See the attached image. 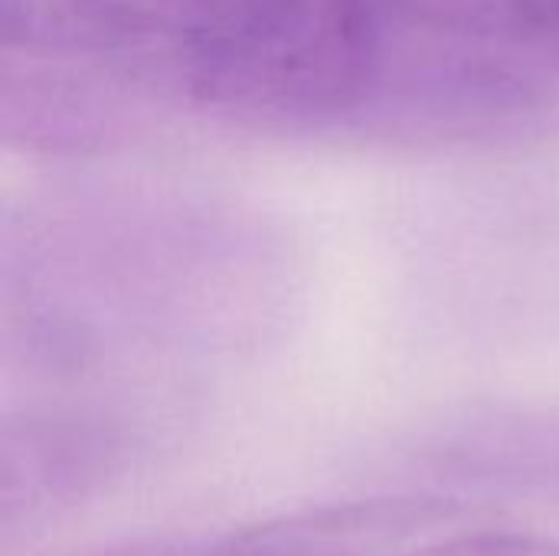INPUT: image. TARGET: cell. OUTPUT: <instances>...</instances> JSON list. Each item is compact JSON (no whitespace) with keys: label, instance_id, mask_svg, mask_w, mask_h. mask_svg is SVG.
<instances>
[{"label":"cell","instance_id":"cell-1","mask_svg":"<svg viewBox=\"0 0 559 556\" xmlns=\"http://www.w3.org/2000/svg\"><path fill=\"white\" fill-rule=\"evenodd\" d=\"M292 298V252L233 210L66 200L3 229L7 360L56 380L252 347L288 318Z\"/></svg>","mask_w":559,"mask_h":556},{"label":"cell","instance_id":"cell-2","mask_svg":"<svg viewBox=\"0 0 559 556\" xmlns=\"http://www.w3.org/2000/svg\"><path fill=\"white\" fill-rule=\"evenodd\" d=\"M390 0H170L141 79L265 128L373 125Z\"/></svg>","mask_w":559,"mask_h":556},{"label":"cell","instance_id":"cell-3","mask_svg":"<svg viewBox=\"0 0 559 556\" xmlns=\"http://www.w3.org/2000/svg\"><path fill=\"white\" fill-rule=\"evenodd\" d=\"M144 452V429L102 403H26L0 426L3 547L102 495Z\"/></svg>","mask_w":559,"mask_h":556},{"label":"cell","instance_id":"cell-4","mask_svg":"<svg viewBox=\"0 0 559 556\" xmlns=\"http://www.w3.org/2000/svg\"><path fill=\"white\" fill-rule=\"evenodd\" d=\"M465 518L468 508L445 495H377L295 508L226 531L88 544L62 556H396Z\"/></svg>","mask_w":559,"mask_h":556},{"label":"cell","instance_id":"cell-5","mask_svg":"<svg viewBox=\"0 0 559 556\" xmlns=\"http://www.w3.org/2000/svg\"><path fill=\"white\" fill-rule=\"evenodd\" d=\"M432 456L449 478L550 485L559 482V419L527 413L468 419L436 439Z\"/></svg>","mask_w":559,"mask_h":556},{"label":"cell","instance_id":"cell-6","mask_svg":"<svg viewBox=\"0 0 559 556\" xmlns=\"http://www.w3.org/2000/svg\"><path fill=\"white\" fill-rule=\"evenodd\" d=\"M468 10L504 56L557 95L559 0H468Z\"/></svg>","mask_w":559,"mask_h":556},{"label":"cell","instance_id":"cell-7","mask_svg":"<svg viewBox=\"0 0 559 556\" xmlns=\"http://www.w3.org/2000/svg\"><path fill=\"white\" fill-rule=\"evenodd\" d=\"M396 556H559V537L514 528H452Z\"/></svg>","mask_w":559,"mask_h":556}]
</instances>
